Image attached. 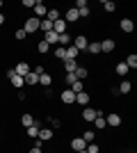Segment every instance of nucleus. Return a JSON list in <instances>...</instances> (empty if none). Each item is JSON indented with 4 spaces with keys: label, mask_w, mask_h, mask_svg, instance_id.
<instances>
[{
    "label": "nucleus",
    "mask_w": 137,
    "mask_h": 153,
    "mask_svg": "<svg viewBox=\"0 0 137 153\" xmlns=\"http://www.w3.org/2000/svg\"><path fill=\"white\" fill-rule=\"evenodd\" d=\"M2 23H5V16H2V14H0V25H2Z\"/></svg>",
    "instance_id": "44"
},
{
    "label": "nucleus",
    "mask_w": 137,
    "mask_h": 153,
    "mask_svg": "<svg viewBox=\"0 0 137 153\" xmlns=\"http://www.w3.org/2000/svg\"><path fill=\"white\" fill-rule=\"evenodd\" d=\"M21 121H23V126H25V128H30V126H34V117L32 114H23Z\"/></svg>",
    "instance_id": "30"
},
{
    "label": "nucleus",
    "mask_w": 137,
    "mask_h": 153,
    "mask_svg": "<svg viewBox=\"0 0 137 153\" xmlns=\"http://www.w3.org/2000/svg\"><path fill=\"white\" fill-rule=\"evenodd\" d=\"M39 25H41V21L34 19V16H30V19L25 21V25H23V32H25V34H32V32L39 30Z\"/></svg>",
    "instance_id": "1"
},
{
    "label": "nucleus",
    "mask_w": 137,
    "mask_h": 153,
    "mask_svg": "<svg viewBox=\"0 0 137 153\" xmlns=\"http://www.w3.org/2000/svg\"><path fill=\"white\" fill-rule=\"evenodd\" d=\"M69 89H71L73 94H80V91H85V89H82V80H76V82H73Z\"/></svg>",
    "instance_id": "28"
},
{
    "label": "nucleus",
    "mask_w": 137,
    "mask_h": 153,
    "mask_svg": "<svg viewBox=\"0 0 137 153\" xmlns=\"http://www.w3.org/2000/svg\"><path fill=\"white\" fill-rule=\"evenodd\" d=\"M76 103H80V105H89V94L87 91H80V94H76Z\"/></svg>",
    "instance_id": "13"
},
{
    "label": "nucleus",
    "mask_w": 137,
    "mask_h": 153,
    "mask_svg": "<svg viewBox=\"0 0 137 153\" xmlns=\"http://www.w3.org/2000/svg\"><path fill=\"white\" fill-rule=\"evenodd\" d=\"M78 153H87V151H78Z\"/></svg>",
    "instance_id": "46"
},
{
    "label": "nucleus",
    "mask_w": 137,
    "mask_h": 153,
    "mask_svg": "<svg viewBox=\"0 0 137 153\" xmlns=\"http://www.w3.org/2000/svg\"><path fill=\"white\" fill-rule=\"evenodd\" d=\"M82 119L89 123H94V119H96V110H91V108H85V112H82Z\"/></svg>",
    "instance_id": "15"
},
{
    "label": "nucleus",
    "mask_w": 137,
    "mask_h": 153,
    "mask_svg": "<svg viewBox=\"0 0 137 153\" xmlns=\"http://www.w3.org/2000/svg\"><path fill=\"white\" fill-rule=\"evenodd\" d=\"M57 44H59V46H64V48H66V46L71 44V34H69V32H64V34H59Z\"/></svg>",
    "instance_id": "23"
},
{
    "label": "nucleus",
    "mask_w": 137,
    "mask_h": 153,
    "mask_svg": "<svg viewBox=\"0 0 137 153\" xmlns=\"http://www.w3.org/2000/svg\"><path fill=\"white\" fill-rule=\"evenodd\" d=\"M46 19L50 21V23H55V21L59 19V12H57V9H48V14H46Z\"/></svg>",
    "instance_id": "27"
},
{
    "label": "nucleus",
    "mask_w": 137,
    "mask_h": 153,
    "mask_svg": "<svg viewBox=\"0 0 137 153\" xmlns=\"http://www.w3.org/2000/svg\"><path fill=\"white\" fill-rule=\"evenodd\" d=\"M114 73H117V76H121V78H124L126 73H128V66H126L124 62H119L117 66H114Z\"/></svg>",
    "instance_id": "24"
},
{
    "label": "nucleus",
    "mask_w": 137,
    "mask_h": 153,
    "mask_svg": "<svg viewBox=\"0 0 137 153\" xmlns=\"http://www.w3.org/2000/svg\"><path fill=\"white\" fill-rule=\"evenodd\" d=\"M94 123H96L98 130H103V128L107 126V123H105V117H96V119H94Z\"/></svg>",
    "instance_id": "33"
},
{
    "label": "nucleus",
    "mask_w": 137,
    "mask_h": 153,
    "mask_svg": "<svg viewBox=\"0 0 137 153\" xmlns=\"http://www.w3.org/2000/svg\"><path fill=\"white\" fill-rule=\"evenodd\" d=\"M82 7H87V0H78L76 2V9H82Z\"/></svg>",
    "instance_id": "40"
},
{
    "label": "nucleus",
    "mask_w": 137,
    "mask_h": 153,
    "mask_svg": "<svg viewBox=\"0 0 137 153\" xmlns=\"http://www.w3.org/2000/svg\"><path fill=\"white\" fill-rule=\"evenodd\" d=\"M0 9H2V0H0Z\"/></svg>",
    "instance_id": "45"
},
{
    "label": "nucleus",
    "mask_w": 137,
    "mask_h": 153,
    "mask_svg": "<svg viewBox=\"0 0 137 153\" xmlns=\"http://www.w3.org/2000/svg\"><path fill=\"white\" fill-rule=\"evenodd\" d=\"M59 101L66 103V105H71V103H76V94H73L71 89H64L62 94H59Z\"/></svg>",
    "instance_id": "6"
},
{
    "label": "nucleus",
    "mask_w": 137,
    "mask_h": 153,
    "mask_svg": "<svg viewBox=\"0 0 137 153\" xmlns=\"http://www.w3.org/2000/svg\"><path fill=\"white\" fill-rule=\"evenodd\" d=\"M105 123L112 126V128H117V126H121V117L119 114H110V117H105Z\"/></svg>",
    "instance_id": "11"
},
{
    "label": "nucleus",
    "mask_w": 137,
    "mask_h": 153,
    "mask_svg": "<svg viewBox=\"0 0 137 153\" xmlns=\"http://www.w3.org/2000/svg\"><path fill=\"white\" fill-rule=\"evenodd\" d=\"M87 44H89V41H87L85 34H78V37L73 39V44H71V46H76L78 51H87Z\"/></svg>",
    "instance_id": "4"
},
{
    "label": "nucleus",
    "mask_w": 137,
    "mask_h": 153,
    "mask_svg": "<svg viewBox=\"0 0 137 153\" xmlns=\"http://www.w3.org/2000/svg\"><path fill=\"white\" fill-rule=\"evenodd\" d=\"M71 149H73L76 153H78V151H85V149H87V142L82 140V137H76V140L71 142Z\"/></svg>",
    "instance_id": "8"
},
{
    "label": "nucleus",
    "mask_w": 137,
    "mask_h": 153,
    "mask_svg": "<svg viewBox=\"0 0 137 153\" xmlns=\"http://www.w3.org/2000/svg\"><path fill=\"white\" fill-rule=\"evenodd\" d=\"M30 153H41V149L39 146H32V149H30Z\"/></svg>",
    "instance_id": "43"
},
{
    "label": "nucleus",
    "mask_w": 137,
    "mask_h": 153,
    "mask_svg": "<svg viewBox=\"0 0 137 153\" xmlns=\"http://www.w3.org/2000/svg\"><path fill=\"white\" fill-rule=\"evenodd\" d=\"M85 151H87V153H98V144H94V142H89Z\"/></svg>",
    "instance_id": "35"
},
{
    "label": "nucleus",
    "mask_w": 137,
    "mask_h": 153,
    "mask_svg": "<svg viewBox=\"0 0 137 153\" xmlns=\"http://www.w3.org/2000/svg\"><path fill=\"white\" fill-rule=\"evenodd\" d=\"M32 9H34V19H39V21H41V19H46V14H48V7H46L41 0H37V2H34Z\"/></svg>",
    "instance_id": "2"
},
{
    "label": "nucleus",
    "mask_w": 137,
    "mask_h": 153,
    "mask_svg": "<svg viewBox=\"0 0 137 153\" xmlns=\"http://www.w3.org/2000/svg\"><path fill=\"white\" fill-rule=\"evenodd\" d=\"M50 126L53 128H59V119H50Z\"/></svg>",
    "instance_id": "42"
},
{
    "label": "nucleus",
    "mask_w": 137,
    "mask_h": 153,
    "mask_svg": "<svg viewBox=\"0 0 137 153\" xmlns=\"http://www.w3.org/2000/svg\"><path fill=\"white\" fill-rule=\"evenodd\" d=\"M78 48L76 46H66V59H78Z\"/></svg>",
    "instance_id": "18"
},
{
    "label": "nucleus",
    "mask_w": 137,
    "mask_h": 153,
    "mask_svg": "<svg viewBox=\"0 0 137 153\" xmlns=\"http://www.w3.org/2000/svg\"><path fill=\"white\" fill-rule=\"evenodd\" d=\"M7 78L12 80V85H14V87H16V89H21V87L25 85V82H23V78H21V76H16V73H14V69H9V71H7Z\"/></svg>",
    "instance_id": "3"
},
{
    "label": "nucleus",
    "mask_w": 137,
    "mask_h": 153,
    "mask_svg": "<svg viewBox=\"0 0 137 153\" xmlns=\"http://www.w3.org/2000/svg\"><path fill=\"white\" fill-rule=\"evenodd\" d=\"M64 69H66V73H73L78 69V62L76 59H64Z\"/></svg>",
    "instance_id": "19"
},
{
    "label": "nucleus",
    "mask_w": 137,
    "mask_h": 153,
    "mask_svg": "<svg viewBox=\"0 0 137 153\" xmlns=\"http://www.w3.org/2000/svg\"><path fill=\"white\" fill-rule=\"evenodd\" d=\"M66 27H69V25H66V21H64V19H57L55 23H53V32H55V34H64Z\"/></svg>",
    "instance_id": "7"
},
{
    "label": "nucleus",
    "mask_w": 137,
    "mask_h": 153,
    "mask_svg": "<svg viewBox=\"0 0 137 153\" xmlns=\"http://www.w3.org/2000/svg\"><path fill=\"white\" fill-rule=\"evenodd\" d=\"M39 82L44 85V87H50V82H53L50 73H46V71H44V73H41V76H39Z\"/></svg>",
    "instance_id": "25"
},
{
    "label": "nucleus",
    "mask_w": 137,
    "mask_h": 153,
    "mask_svg": "<svg viewBox=\"0 0 137 153\" xmlns=\"http://www.w3.org/2000/svg\"><path fill=\"white\" fill-rule=\"evenodd\" d=\"M119 25H121V30H124V32H133V30H135V23H133L130 19H124Z\"/></svg>",
    "instance_id": "17"
},
{
    "label": "nucleus",
    "mask_w": 137,
    "mask_h": 153,
    "mask_svg": "<svg viewBox=\"0 0 137 153\" xmlns=\"http://www.w3.org/2000/svg\"><path fill=\"white\" fill-rule=\"evenodd\" d=\"M78 16H80V19H87V16H89V7H82V9H78Z\"/></svg>",
    "instance_id": "37"
},
{
    "label": "nucleus",
    "mask_w": 137,
    "mask_h": 153,
    "mask_svg": "<svg viewBox=\"0 0 137 153\" xmlns=\"http://www.w3.org/2000/svg\"><path fill=\"white\" fill-rule=\"evenodd\" d=\"M30 71H32V69L27 66V62H19V64H16V69H14V73H16V76H21V78H25Z\"/></svg>",
    "instance_id": "5"
},
{
    "label": "nucleus",
    "mask_w": 137,
    "mask_h": 153,
    "mask_svg": "<svg viewBox=\"0 0 137 153\" xmlns=\"http://www.w3.org/2000/svg\"><path fill=\"white\" fill-rule=\"evenodd\" d=\"M50 137H53V128H39V137L37 140L46 142V140H50Z\"/></svg>",
    "instance_id": "14"
},
{
    "label": "nucleus",
    "mask_w": 137,
    "mask_h": 153,
    "mask_svg": "<svg viewBox=\"0 0 137 153\" xmlns=\"http://www.w3.org/2000/svg\"><path fill=\"white\" fill-rule=\"evenodd\" d=\"M55 57L57 59H66V48L64 46H57V48H55Z\"/></svg>",
    "instance_id": "29"
},
{
    "label": "nucleus",
    "mask_w": 137,
    "mask_h": 153,
    "mask_svg": "<svg viewBox=\"0 0 137 153\" xmlns=\"http://www.w3.org/2000/svg\"><path fill=\"white\" fill-rule=\"evenodd\" d=\"M76 80H78V78H76V73H66V82H69V85H73Z\"/></svg>",
    "instance_id": "38"
},
{
    "label": "nucleus",
    "mask_w": 137,
    "mask_h": 153,
    "mask_svg": "<svg viewBox=\"0 0 137 153\" xmlns=\"http://www.w3.org/2000/svg\"><path fill=\"white\" fill-rule=\"evenodd\" d=\"M124 64L128 66V69H137V55H135V53H133V55H128Z\"/></svg>",
    "instance_id": "21"
},
{
    "label": "nucleus",
    "mask_w": 137,
    "mask_h": 153,
    "mask_svg": "<svg viewBox=\"0 0 137 153\" xmlns=\"http://www.w3.org/2000/svg\"><path fill=\"white\" fill-rule=\"evenodd\" d=\"M78 19H80V16H78V9H76V7L66 9V16H64V21H66V23H76Z\"/></svg>",
    "instance_id": "9"
},
{
    "label": "nucleus",
    "mask_w": 137,
    "mask_h": 153,
    "mask_svg": "<svg viewBox=\"0 0 137 153\" xmlns=\"http://www.w3.org/2000/svg\"><path fill=\"white\" fill-rule=\"evenodd\" d=\"M94 137H96V133H94V130H87V133H82V140H85L87 144H89V142H94Z\"/></svg>",
    "instance_id": "34"
},
{
    "label": "nucleus",
    "mask_w": 137,
    "mask_h": 153,
    "mask_svg": "<svg viewBox=\"0 0 137 153\" xmlns=\"http://www.w3.org/2000/svg\"><path fill=\"white\" fill-rule=\"evenodd\" d=\"M130 89H133L130 80H124V82H121V85H119V87H117V91H119V94H128V91H130Z\"/></svg>",
    "instance_id": "20"
},
{
    "label": "nucleus",
    "mask_w": 137,
    "mask_h": 153,
    "mask_svg": "<svg viewBox=\"0 0 137 153\" xmlns=\"http://www.w3.org/2000/svg\"><path fill=\"white\" fill-rule=\"evenodd\" d=\"M25 37H27V34L23 32V27H21V30H16V39H19V41H23Z\"/></svg>",
    "instance_id": "39"
},
{
    "label": "nucleus",
    "mask_w": 137,
    "mask_h": 153,
    "mask_svg": "<svg viewBox=\"0 0 137 153\" xmlns=\"http://www.w3.org/2000/svg\"><path fill=\"white\" fill-rule=\"evenodd\" d=\"M114 51V39H103L101 41V53H112Z\"/></svg>",
    "instance_id": "10"
},
{
    "label": "nucleus",
    "mask_w": 137,
    "mask_h": 153,
    "mask_svg": "<svg viewBox=\"0 0 137 153\" xmlns=\"http://www.w3.org/2000/svg\"><path fill=\"white\" fill-rule=\"evenodd\" d=\"M57 39H59V34H55V32L50 30V32H46V39H44V41L50 46V44H57Z\"/></svg>",
    "instance_id": "22"
},
{
    "label": "nucleus",
    "mask_w": 137,
    "mask_h": 153,
    "mask_svg": "<svg viewBox=\"0 0 137 153\" xmlns=\"http://www.w3.org/2000/svg\"><path fill=\"white\" fill-rule=\"evenodd\" d=\"M87 53H89V55H98V53H101V41L87 44Z\"/></svg>",
    "instance_id": "16"
},
{
    "label": "nucleus",
    "mask_w": 137,
    "mask_h": 153,
    "mask_svg": "<svg viewBox=\"0 0 137 153\" xmlns=\"http://www.w3.org/2000/svg\"><path fill=\"white\" fill-rule=\"evenodd\" d=\"M103 9H105V12H114L117 5H114V2H103Z\"/></svg>",
    "instance_id": "36"
},
{
    "label": "nucleus",
    "mask_w": 137,
    "mask_h": 153,
    "mask_svg": "<svg viewBox=\"0 0 137 153\" xmlns=\"http://www.w3.org/2000/svg\"><path fill=\"white\" fill-rule=\"evenodd\" d=\"M73 73H76V78H80V80H82V78H87V69H85V66H78Z\"/></svg>",
    "instance_id": "32"
},
{
    "label": "nucleus",
    "mask_w": 137,
    "mask_h": 153,
    "mask_svg": "<svg viewBox=\"0 0 137 153\" xmlns=\"http://www.w3.org/2000/svg\"><path fill=\"white\" fill-rule=\"evenodd\" d=\"M34 2L37 0H23V7H34Z\"/></svg>",
    "instance_id": "41"
},
{
    "label": "nucleus",
    "mask_w": 137,
    "mask_h": 153,
    "mask_svg": "<svg viewBox=\"0 0 137 153\" xmlns=\"http://www.w3.org/2000/svg\"><path fill=\"white\" fill-rule=\"evenodd\" d=\"M37 51H39V53H41V55H46V53L50 51V46L46 44V41H39V44H37Z\"/></svg>",
    "instance_id": "31"
},
{
    "label": "nucleus",
    "mask_w": 137,
    "mask_h": 153,
    "mask_svg": "<svg viewBox=\"0 0 137 153\" xmlns=\"http://www.w3.org/2000/svg\"><path fill=\"white\" fill-rule=\"evenodd\" d=\"M39 30L44 32V34H46V32H50V30H53V23H50L48 19H41V25H39Z\"/></svg>",
    "instance_id": "26"
},
{
    "label": "nucleus",
    "mask_w": 137,
    "mask_h": 153,
    "mask_svg": "<svg viewBox=\"0 0 137 153\" xmlns=\"http://www.w3.org/2000/svg\"><path fill=\"white\" fill-rule=\"evenodd\" d=\"M23 82H25V85H39V76H37L34 71H30V73L23 78Z\"/></svg>",
    "instance_id": "12"
}]
</instances>
